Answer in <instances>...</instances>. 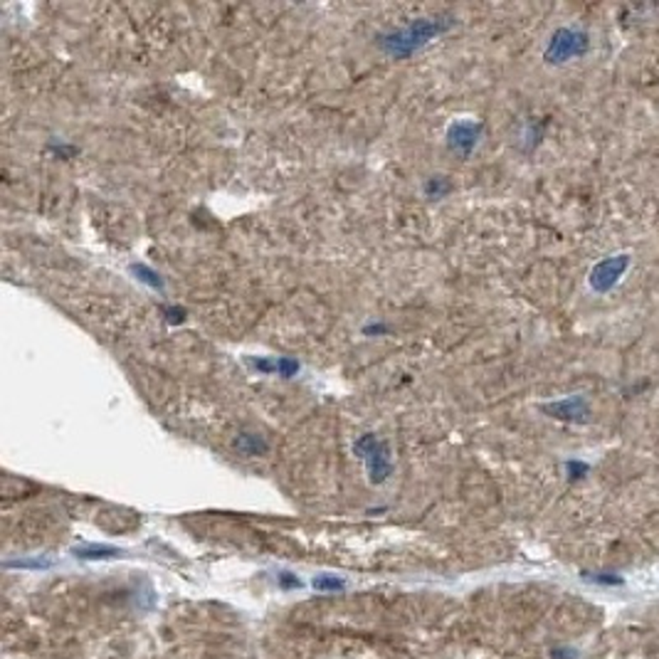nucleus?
<instances>
[{"label":"nucleus","instance_id":"nucleus-15","mask_svg":"<svg viewBox=\"0 0 659 659\" xmlns=\"http://www.w3.org/2000/svg\"><path fill=\"white\" fill-rule=\"evenodd\" d=\"M279 585H282V588H299L301 583H299V578L292 576V573H282V576H279Z\"/></svg>","mask_w":659,"mask_h":659},{"label":"nucleus","instance_id":"nucleus-1","mask_svg":"<svg viewBox=\"0 0 659 659\" xmlns=\"http://www.w3.org/2000/svg\"><path fill=\"white\" fill-rule=\"evenodd\" d=\"M452 25V18H418L412 20L410 25H405V28H398L393 32L381 35V48L383 52L395 59L410 57L412 52H418L430 40L445 35Z\"/></svg>","mask_w":659,"mask_h":659},{"label":"nucleus","instance_id":"nucleus-14","mask_svg":"<svg viewBox=\"0 0 659 659\" xmlns=\"http://www.w3.org/2000/svg\"><path fill=\"white\" fill-rule=\"evenodd\" d=\"M565 469H568L571 479H580L588 474V465H585V462H578V459H571V462L565 465Z\"/></svg>","mask_w":659,"mask_h":659},{"label":"nucleus","instance_id":"nucleus-10","mask_svg":"<svg viewBox=\"0 0 659 659\" xmlns=\"http://www.w3.org/2000/svg\"><path fill=\"white\" fill-rule=\"evenodd\" d=\"M131 272L136 274L139 282L148 284V287H153V289H163V279H161L153 270H148L146 265H131Z\"/></svg>","mask_w":659,"mask_h":659},{"label":"nucleus","instance_id":"nucleus-4","mask_svg":"<svg viewBox=\"0 0 659 659\" xmlns=\"http://www.w3.org/2000/svg\"><path fill=\"white\" fill-rule=\"evenodd\" d=\"M630 267V254H615V257H607L602 262L590 270V289L598 292V294H607L615 284L620 282L625 272Z\"/></svg>","mask_w":659,"mask_h":659},{"label":"nucleus","instance_id":"nucleus-2","mask_svg":"<svg viewBox=\"0 0 659 659\" xmlns=\"http://www.w3.org/2000/svg\"><path fill=\"white\" fill-rule=\"evenodd\" d=\"M590 48V37L580 28H560L548 40V48L543 52V59L548 65H563L576 57H583Z\"/></svg>","mask_w":659,"mask_h":659},{"label":"nucleus","instance_id":"nucleus-6","mask_svg":"<svg viewBox=\"0 0 659 659\" xmlns=\"http://www.w3.org/2000/svg\"><path fill=\"white\" fill-rule=\"evenodd\" d=\"M543 412L556 420H568V423H588L590 418V403L583 395H571L563 401L548 403L543 405Z\"/></svg>","mask_w":659,"mask_h":659},{"label":"nucleus","instance_id":"nucleus-12","mask_svg":"<svg viewBox=\"0 0 659 659\" xmlns=\"http://www.w3.org/2000/svg\"><path fill=\"white\" fill-rule=\"evenodd\" d=\"M52 565V560L48 558H28V560H8L6 568H50Z\"/></svg>","mask_w":659,"mask_h":659},{"label":"nucleus","instance_id":"nucleus-13","mask_svg":"<svg viewBox=\"0 0 659 659\" xmlns=\"http://www.w3.org/2000/svg\"><path fill=\"white\" fill-rule=\"evenodd\" d=\"M277 373H279V376H284V378L296 376V373H299V363H296V361H292V358H279L277 361Z\"/></svg>","mask_w":659,"mask_h":659},{"label":"nucleus","instance_id":"nucleus-11","mask_svg":"<svg viewBox=\"0 0 659 659\" xmlns=\"http://www.w3.org/2000/svg\"><path fill=\"white\" fill-rule=\"evenodd\" d=\"M312 585H314V590H318V593H336V590L346 588L341 578H336V576H316L312 580Z\"/></svg>","mask_w":659,"mask_h":659},{"label":"nucleus","instance_id":"nucleus-8","mask_svg":"<svg viewBox=\"0 0 659 659\" xmlns=\"http://www.w3.org/2000/svg\"><path fill=\"white\" fill-rule=\"evenodd\" d=\"M72 554L77 556V558H84V560H99V558H114V556H121V551L114 546H77L72 548Z\"/></svg>","mask_w":659,"mask_h":659},{"label":"nucleus","instance_id":"nucleus-3","mask_svg":"<svg viewBox=\"0 0 659 659\" xmlns=\"http://www.w3.org/2000/svg\"><path fill=\"white\" fill-rule=\"evenodd\" d=\"M354 452L365 462V469H368V477H371L373 484H383L390 477L393 465H390V449L385 440H381L373 432H365L356 440Z\"/></svg>","mask_w":659,"mask_h":659},{"label":"nucleus","instance_id":"nucleus-17","mask_svg":"<svg viewBox=\"0 0 659 659\" xmlns=\"http://www.w3.org/2000/svg\"><path fill=\"white\" fill-rule=\"evenodd\" d=\"M165 314H168V318H171L173 324H176V321H183V318H185V312H183V309H176V306H171V309H165Z\"/></svg>","mask_w":659,"mask_h":659},{"label":"nucleus","instance_id":"nucleus-16","mask_svg":"<svg viewBox=\"0 0 659 659\" xmlns=\"http://www.w3.org/2000/svg\"><path fill=\"white\" fill-rule=\"evenodd\" d=\"M590 580H595V583H607V585H620L622 583V578H615V576H588Z\"/></svg>","mask_w":659,"mask_h":659},{"label":"nucleus","instance_id":"nucleus-9","mask_svg":"<svg viewBox=\"0 0 659 659\" xmlns=\"http://www.w3.org/2000/svg\"><path fill=\"white\" fill-rule=\"evenodd\" d=\"M449 190H452V183H449L445 176H432L430 181L425 183V195H427L430 201H440V198H445Z\"/></svg>","mask_w":659,"mask_h":659},{"label":"nucleus","instance_id":"nucleus-7","mask_svg":"<svg viewBox=\"0 0 659 659\" xmlns=\"http://www.w3.org/2000/svg\"><path fill=\"white\" fill-rule=\"evenodd\" d=\"M235 447L240 449L242 454H247V457H254V454H265L267 449H270V445H267L265 437L252 435V432H245V435H240V437L235 440Z\"/></svg>","mask_w":659,"mask_h":659},{"label":"nucleus","instance_id":"nucleus-5","mask_svg":"<svg viewBox=\"0 0 659 659\" xmlns=\"http://www.w3.org/2000/svg\"><path fill=\"white\" fill-rule=\"evenodd\" d=\"M479 136H482V124H479V121H469V119L454 121L447 131V146L449 151L459 153L462 159H467V156L477 148Z\"/></svg>","mask_w":659,"mask_h":659}]
</instances>
